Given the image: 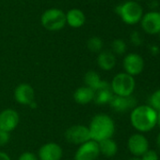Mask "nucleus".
I'll use <instances>...</instances> for the list:
<instances>
[{
    "label": "nucleus",
    "instance_id": "f3484780",
    "mask_svg": "<svg viewBox=\"0 0 160 160\" xmlns=\"http://www.w3.org/2000/svg\"><path fill=\"white\" fill-rule=\"evenodd\" d=\"M84 82L86 86L91 88L93 91H96L110 84L107 81L102 80L100 75L94 70H89L86 72V74L84 75Z\"/></svg>",
    "mask_w": 160,
    "mask_h": 160
},
{
    "label": "nucleus",
    "instance_id": "f8f14e48",
    "mask_svg": "<svg viewBox=\"0 0 160 160\" xmlns=\"http://www.w3.org/2000/svg\"><path fill=\"white\" fill-rule=\"evenodd\" d=\"M19 113L13 109H5L0 112V129L10 133L19 125Z\"/></svg>",
    "mask_w": 160,
    "mask_h": 160
},
{
    "label": "nucleus",
    "instance_id": "412c9836",
    "mask_svg": "<svg viewBox=\"0 0 160 160\" xmlns=\"http://www.w3.org/2000/svg\"><path fill=\"white\" fill-rule=\"evenodd\" d=\"M87 48L90 52L93 53H99L103 51L104 48V41L100 37L93 36L91 37L87 41Z\"/></svg>",
    "mask_w": 160,
    "mask_h": 160
},
{
    "label": "nucleus",
    "instance_id": "39448f33",
    "mask_svg": "<svg viewBox=\"0 0 160 160\" xmlns=\"http://www.w3.org/2000/svg\"><path fill=\"white\" fill-rule=\"evenodd\" d=\"M110 87L115 96L129 97L135 91L136 80L133 76L125 72H121L114 76L110 82Z\"/></svg>",
    "mask_w": 160,
    "mask_h": 160
},
{
    "label": "nucleus",
    "instance_id": "6e6552de",
    "mask_svg": "<svg viewBox=\"0 0 160 160\" xmlns=\"http://www.w3.org/2000/svg\"><path fill=\"white\" fill-rule=\"evenodd\" d=\"M141 29L148 35H158L160 33V13L157 10L144 12L141 22Z\"/></svg>",
    "mask_w": 160,
    "mask_h": 160
},
{
    "label": "nucleus",
    "instance_id": "a878e982",
    "mask_svg": "<svg viewBox=\"0 0 160 160\" xmlns=\"http://www.w3.org/2000/svg\"><path fill=\"white\" fill-rule=\"evenodd\" d=\"M10 135L8 132L0 129V146H5L9 142Z\"/></svg>",
    "mask_w": 160,
    "mask_h": 160
},
{
    "label": "nucleus",
    "instance_id": "473e14b6",
    "mask_svg": "<svg viewBox=\"0 0 160 160\" xmlns=\"http://www.w3.org/2000/svg\"><path fill=\"white\" fill-rule=\"evenodd\" d=\"M128 160H141V158H136V157H134V158H129Z\"/></svg>",
    "mask_w": 160,
    "mask_h": 160
},
{
    "label": "nucleus",
    "instance_id": "9b49d317",
    "mask_svg": "<svg viewBox=\"0 0 160 160\" xmlns=\"http://www.w3.org/2000/svg\"><path fill=\"white\" fill-rule=\"evenodd\" d=\"M13 97L17 103L29 106L35 101V91L30 84L23 82L16 86L14 89Z\"/></svg>",
    "mask_w": 160,
    "mask_h": 160
},
{
    "label": "nucleus",
    "instance_id": "cd10ccee",
    "mask_svg": "<svg viewBox=\"0 0 160 160\" xmlns=\"http://www.w3.org/2000/svg\"><path fill=\"white\" fill-rule=\"evenodd\" d=\"M148 6L151 8V10H157L160 7L159 1L158 0H150L148 2Z\"/></svg>",
    "mask_w": 160,
    "mask_h": 160
},
{
    "label": "nucleus",
    "instance_id": "2f4dec72",
    "mask_svg": "<svg viewBox=\"0 0 160 160\" xmlns=\"http://www.w3.org/2000/svg\"><path fill=\"white\" fill-rule=\"evenodd\" d=\"M157 125L160 127V112H157Z\"/></svg>",
    "mask_w": 160,
    "mask_h": 160
},
{
    "label": "nucleus",
    "instance_id": "f03ea898",
    "mask_svg": "<svg viewBox=\"0 0 160 160\" xmlns=\"http://www.w3.org/2000/svg\"><path fill=\"white\" fill-rule=\"evenodd\" d=\"M91 139L96 142L110 139L115 133V123L113 119L106 113L94 115L89 125Z\"/></svg>",
    "mask_w": 160,
    "mask_h": 160
},
{
    "label": "nucleus",
    "instance_id": "72a5a7b5",
    "mask_svg": "<svg viewBox=\"0 0 160 160\" xmlns=\"http://www.w3.org/2000/svg\"><path fill=\"white\" fill-rule=\"evenodd\" d=\"M134 1H136V2H139V3H140V2H141V1H144V0H134Z\"/></svg>",
    "mask_w": 160,
    "mask_h": 160
},
{
    "label": "nucleus",
    "instance_id": "ddd939ff",
    "mask_svg": "<svg viewBox=\"0 0 160 160\" xmlns=\"http://www.w3.org/2000/svg\"><path fill=\"white\" fill-rule=\"evenodd\" d=\"M62 148L56 142H47L41 146L38 152L39 160H61Z\"/></svg>",
    "mask_w": 160,
    "mask_h": 160
},
{
    "label": "nucleus",
    "instance_id": "9d476101",
    "mask_svg": "<svg viewBox=\"0 0 160 160\" xmlns=\"http://www.w3.org/2000/svg\"><path fill=\"white\" fill-rule=\"evenodd\" d=\"M100 156L98 142L91 140L81 145L76 150L74 160H96Z\"/></svg>",
    "mask_w": 160,
    "mask_h": 160
},
{
    "label": "nucleus",
    "instance_id": "4468645a",
    "mask_svg": "<svg viewBox=\"0 0 160 160\" xmlns=\"http://www.w3.org/2000/svg\"><path fill=\"white\" fill-rule=\"evenodd\" d=\"M109 105L112 110L117 112H125L129 110H133L137 106V98L133 96L119 97L114 95Z\"/></svg>",
    "mask_w": 160,
    "mask_h": 160
},
{
    "label": "nucleus",
    "instance_id": "c9c22d12",
    "mask_svg": "<svg viewBox=\"0 0 160 160\" xmlns=\"http://www.w3.org/2000/svg\"><path fill=\"white\" fill-rule=\"evenodd\" d=\"M158 36H159L158 38H159V41H160V33H159V34H158Z\"/></svg>",
    "mask_w": 160,
    "mask_h": 160
},
{
    "label": "nucleus",
    "instance_id": "393cba45",
    "mask_svg": "<svg viewBox=\"0 0 160 160\" xmlns=\"http://www.w3.org/2000/svg\"><path fill=\"white\" fill-rule=\"evenodd\" d=\"M141 160H159V157L157 155V153L155 150H148L146 151L141 157Z\"/></svg>",
    "mask_w": 160,
    "mask_h": 160
},
{
    "label": "nucleus",
    "instance_id": "c756f323",
    "mask_svg": "<svg viewBox=\"0 0 160 160\" xmlns=\"http://www.w3.org/2000/svg\"><path fill=\"white\" fill-rule=\"evenodd\" d=\"M0 160H11L10 157L6 154L5 152H1L0 151Z\"/></svg>",
    "mask_w": 160,
    "mask_h": 160
},
{
    "label": "nucleus",
    "instance_id": "2eb2a0df",
    "mask_svg": "<svg viewBox=\"0 0 160 160\" xmlns=\"http://www.w3.org/2000/svg\"><path fill=\"white\" fill-rule=\"evenodd\" d=\"M66 16V25L72 28L77 29L82 27L86 22V15L83 10L79 8H71L65 12Z\"/></svg>",
    "mask_w": 160,
    "mask_h": 160
},
{
    "label": "nucleus",
    "instance_id": "4be33fe9",
    "mask_svg": "<svg viewBox=\"0 0 160 160\" xmlns=\"http://www.w3.org/2000/svg\"><path fill=\"white\" fill-rule=\"evenodd\" d=\"M127 51V44L122 38H116L111 43V52L115 55H124Z\"/></svg>",
    "mask_w": 160,
    "mask_h": 160
},
{
    "label": "nucleus",
    "instance_id": "5701e85b",
    "mask_svg": "<svg viewBox=\"0 0 160 160\" xmlns=\"http://www.w3.org/2000/svg\"><path fill=\"white\" fill-rule=\"evenodd\" d=\"M149 106L155 111L160 112V89L155 91L149 98Z\"/></svg>",
    "mask_w": 160,
    "mask_h": 160
},
{
    "label": "nucleus",
    "instance_id": "7ed1b4c3",
    "mask_svg": "<svg viewBox=\"0 0 160 160\" xmlns=\"http://www.w3.org/2000/svg\"><path fill=\"white\" fill-rule=\"evenodd\" d=\"M115 11L120 16L124 23L127 25H136L140 23L144 14L141 5L134 0H128L118 5Z\"/></svg>",
    "mask_w": 160,
    "mask_h": 160
},
{
    "label": "nucleus",
    "instance_id": "20e7f679",
    "mask_svg": "<svg viewBox=\"0 0 160 160\" xmlns=\"http://www.w3.org/2000/svg\"><path fill=\"white\" fill-rule=\"evenodd\" d=\"M41 23L47 31H60L66 26L65 12L58 8H48L42 12L41 16Z\"/></svg>",
    "mask_w": 160,
    "mask_h": 160
},
{
    "label": "nucleus",
    "instance_id": "f257e3e1",
    "mask_svg": "<svg viewBox=\"0 0 160 160\" xmlns=\"http://www.w3.org/2000/svg\"><path fill=\"white\" fill-rule=\"evenodd\" d=\"M130 122L140 133L149 132L157 125V112L149 105L136 106L131 112Z\"/></svg>",
    "mask_w": 160,
    "mask_h": 160
},
{
    "label": "nucleus",
    "instance_id": "b1692460",
    "mask_svg": "<svg viewBox=\"0 0 160 160\" xmlns=\"http://www.w3.org/2000/svg\"><path fill=\"white\" fill-rule=\"evenodd\" d=\"M143 41H144L143 38H142L141 34L139 31L135 30V31L131 32V34H130V42L134 46H136V47L141 46L143 44Z\"/></svg>",
    "mask_w": 160,
    "mask_h": 160
},
{
    "label": "nucleus",
    "instance_id": "6ab92c4d",
    "mask_svg": "<svg viewBox=\"0 0 160 160\" xmlns=\"http://www.w3.org/2000/svg\"><path fill=\"white\" fill-rule=\"evenodd\" d=\"M113 96H114V94H113L111 87H110V84H109L108 86H105L103 88H100V89L94 91L93 102L96 103L97 105L109 104Z\"/></svg>",
    "mask_w": 160,
    "mask_h": 160
},
{
    "label": "nucleus",
    "instance_id": "423d86ee",
    "mask_svg": "<svg viewBox=\"0 0 160 160\" xmlns=\"http://www.w3.org/2000/svg\"><path fill=\"white\" fill-rule=\"evenodd\" d=\"M64 137L68 142L76 145H81L91 140L89 128L82 125H75L67 128Z\"/></svg>",
    "mask_w": 160,
    "mask_h": 160
},
{
    "label": "nucleus",
    "instance_id": "c85d7f7f",
    "mask_svg": "<svg viewBox=\"0 0 160 160\" xmlns=\"http://www.w3.org/2000/svg\"><path fill=\"white\" fill-rule=\"evenodd\" d=\"M149 50H150V52L153 54V55H157L159 53L160 49L159 47L156 44H153L149 47Z\"/></svg>",
    "mask_w": 160,
    "mask_h": 160
},
{
    "label": "nucleus",
    "instance_id": "7c9ffc66",
    "mask_svg": "<svg viewBox=\"0 0 160 160\" xmlns=\"http://www.w3.org/2000/svg\"><path fill=\"white\" fill-rule=\"evenodd\" d=\"M157 145L158 149L160 150V132L159 134L157 135Z\"/></svg>",
    "mask_w": 160,
    "mask_h": 160
},
{
    "label": "nucleus",
    "instance_id": "1a4fd4ad",
    "mask_svg": "<svg viewBox=\"0 0 160 160\" xmlns=\"http://www.w3.org/2000/svg\"><path fill=\"white\" fill-rule=\"evenodd\" d=\"M127 148L134 157L141 158L146 151L149 150V142L143 134L135 133L129 137Z\"/></svg>",
    "mask_w": 160,
    "mask_h": 160
},
{
    "label": "nucleus",
    "instance_id": "a211bd4d",
    "mask_svg": "<svg viewBox=\"0 0 160 160\" xmlns=\"http://www.w3.org/2000/svg\"><path fill=\"white\" fill-rule=\"evenodd\" d=\"M73 98L76 103H78L80 105H87L93 101L94 91L91 88L84 85V86L78 87L74 92Z\"/></svg>",
    "mask_w": 160,
    "mask_h": 160
},
{
    "label": "nucleus",
    "instance_id": "dca6fc26",
    "mask_svg": "<svg viewBox=\"0 0 160 160\" xmlns=\"http://www.w3.org/2000/svg\"><path fill=\"white\" fill-rule=\"evenodd\" d=\"M96 62L102 70L110 71L115 68L117 59L116 55L111 51H102L98 53Z\"/></svg>",
    "mask_w": 160,
    "mask_h": 160
},
{
    "label": "nucleus",
    "instance_id": "0eeeda50",
    "mask_svg": "<svg viewBox=\"0 0 160 160\" xmlns=\"http://www.w3.org/2000/svg\"><path fill=\"white\" fill-rule=\"evenodd\" d=\"M145 67L143 57L136 52H129L125 54L123 60V68L124 72L135 77L142 73Z\"/></svg>",
    "mask_w": 160,
    "mask_h": 160
},
{
    "label": "nucleus",
    "instance_id": "bb28decb",
    "mask_svg": "<svg viewBox=\"0 0 160 160\" xmlns=\"http://www.w3.org/2000/svg\"><path fill=\"white\" fill-rule=\"evenodd\" d=\"M18 160H39L38 156L31 152H24L23 154L20 155Z\"/></svg>",
    "mask_w": 160,
    "mask_h": 160
},
{
    "label": "nucleus",
    "instance_id": "f704fd0d",
    "mask_svg": "<svg viewBox=\"0 0 160 160\" xmlns=\"http://www.w3.org/2000/svg\"><path fill=\"white\" fill-rule=\"evenodd\" d=\"M157 11H158V12H159V13H160V7H159V8L157 9Z\"/></svg>",
    "mask_w": 160,
    "mask_h": 160
},
{
    "label": "nucleus",
    "instance_id": "aec40b11",
    "mask_svg": "<svg viewBox=\"0 0 160 160\" xmlns=\"http://www.w3.org/2000/svg\"><path fill=\"white\" fill-rule=\"evenodd\" d=\"M98 145L100 155H103L107 158H112L118 153V144L114 140H112V138L99 142Z\"/></svg>",
    "mask_w": 160,
    "mask_h": 160
}]
</instances>
